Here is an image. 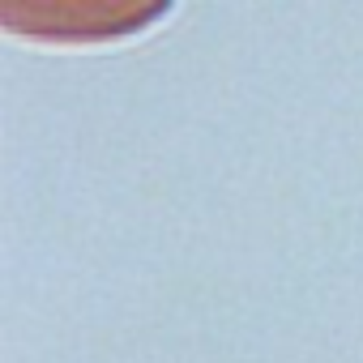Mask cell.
<instances>
[{
    "label": "cell",
    "instance_id": "obj_1",
    "mask_svg": "<svg viewBox=\"0 0 363 363\" xmlns=\"http://www.w3.org/2000/svg\"><path fill=\"white\" fill-rule=\"evenodd\" d=\"M167 5H103V0H52V5H0V22L39 43H111L158 22Z\"/></svg>",
    "mask_w": 363,
    "mask_h": 363
}]
</instances>
